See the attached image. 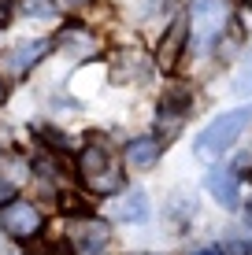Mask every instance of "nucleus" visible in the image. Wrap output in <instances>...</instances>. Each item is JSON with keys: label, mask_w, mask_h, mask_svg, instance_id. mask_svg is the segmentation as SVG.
<instances>
[{"label": "nucleus", "mask_w": 252, "mask_h": 255, "mask_svg": "<svg viewBox=\"0 0 252 255\" xmlns=\"http://www.w3.org/2000/svg\"><path fill=\"white\" fill-rule=\"evenodd\" d=\"M48 48H52V41H45V37L41 41H19L15 52H7V70H11V74H26Z\"/></svg>", "instance_id": "6e6552de"}, {"label": "nucleus", "mask_w": 252, "mask_h": 255, "mask_svg": "<svg viewBox=\"0 0 252 255\" xmlns=\"http://www.w3.org/2000/svg\"><path fill=\"white\" fill-rule=\"evenodd\" d=\"M89 0H59V7H67V11H78V7H85Z\"/></svg>", "instance_id": "f3484780"}, {"label": "nucleus", "mask_w": 252, "mask_h": 255, "mask_svg": "<svg viewBox=\"0 0 252 255\" xmlns=\"http://www.w3.org/2000/svg\"><path fill=\"white\" fill-rule=\"evenodd\" d=\"M134 255H152V252H134Z\"/></svg>", "instance_id": "412c9836"}, {"label": "nucleus", "mask_w": 252, "mask_h": 255, "mask_svg": "<svg viewBox=\"0 0 252 255\" xmlns=\"http://www.w3.org/2000/svg\"><path fill=\"white\" fill-rule=\"evenodd\" d=\"M204 189L212 192V196L219 200L223 207H238V174H234V170H223V166L208 170Z\"/></svg>", "instance_id": "0eeeda50"}, {"label": "nucleus", "mask_w": 252, "mask_h": 255, "mask_svg": "<svg viewBox=\"0 0 252 255\" xmlns=\"http://www.w3.org/2000/svg\"><path fill=\"white\" fill-rule=\"evenodd\" d=\"M186 115H189V93L186 89H171L160 100V111H156V119H160V126H163V137L175 133L182 122H186Z\"/></svg>", "instance_id": "423d86ee"}, {"label": "nucleus", "mask_w": 252, "mask_h": 255, "mask_svg": "<svg viewBox=\"0 0 252 255\" xmlns=\"http://www.w3.org/2000/svg\"><path fill=\"white\" fill-rule=\"evenodd\" d=\"M11 196H15V185H11L7 178H0V207H4L7 200H11Z\"/></svg>", "instance_id": "2eb2a0df"}, {"label": "nucleus", "mask_w": 252, "mask_h": 255, "mask_svg": "<svg viewBox=\"0 0 252 255\" xmlns=\"http://www.w3.org/2000/svg\"><path fill=\"white\" fill-rule=\"evenodd\" d=\"M78 178H82V185L93 192V196H115V192H123L126 178H123V166L115 163V155L108 152V144H97V140H89V144L78 152Z\"/></svg>", "instance_id": "f257e3e1"}, {"label": "nucleus", "mask_w": 252, "mask_h": 255, "mask_svg": "<svg viewBox=\"0 0 252 255\" xmlns=\"http://www.w3.org/2000/svg\"><path fill=\"white\" fill-rule=\"evenodd\" d=\"M26 11H30V15H48L52 7L45 4V0H26Z\"/></svg>", "instance_id": "4468645a"}, {"label": "nucleus", "mask_w": 252, "mask_h": 255, "mask_svg": "<svg viewBox=\"0 0 252 255\" xmlns=\"http://www.w3.org/2000/svg\"><path fill=\"white\" fill-rule=\"evenodd\" d=\"M15 15V0H0V26H7Z\"/></svg>", "instance_id": "ddd939ff"}, {"label": "nucleus", "mask_w": 252, "mask_h": 255, "mask_svg": "<svg viewBox=\"0 0 252 255\" xmlns=\"http://www.w3.org/2000/svg\"><path fill=\"white\" fill-rule=\"evenodd\" d=\"M41 226H45V218L30 200H11V204L0 207V230L11 241H33L41 233Z\"/></svg>", "instance_id": "7ed1b4c3"}, {"label": "nucleus", "mask_w": 252, "mask_h": 255, "mask_svg": "<svg viewBox=\"0 0 252 255\" xmlns=\"http://www.w3.org/2000/svg\"><path fill=\"white\" fill-rule=\"evenodd\" d=\"M37 255H74V252L67 248V244H48V248H41Z\"/></svg>", "instance_id": "dca6fc26"}, {"label": "nucleus", "mask_w": 252, "mask_h": 255, "mask_svg": "<svg viewBox=\"0 0 252 255\" xmlns=\"http://www.w3.org/2000/svg\"><path fill=\"white\" fill-rule=\"evenodd\" d=\"M245 4H249V7H252V0H245Z\"/></svg>", "instance_id": "4be33fe9"}, {"label": "nucleus", "mask_w": 252, "mask_h": 255, "mask_svg": "<svg viewBox=\"0 0 252 255\" xmlns=\"http://www.w3.org/2000/svg\"><path fill=\"white\" fill-rule=\"evenodd\" d=\"M111 215H115L119 222H145V218H149V196H145L141 189H130V192H123V200H115Z\"/></svg>", "instance_id": "1a4fd4ad"}, {"label": "nucleus", "mask_w": 252, "mask_h": 255, "mask_svg": "<svg viewBox=\"0 0 252 255\" xmlns=\"http://www.w3.org/2000/svg\"><path fill=\"white\" fill-rule=\"evenodd\" d=\"M249 122H252V104L215 115V119L201 129V133H197V140H193V155H197V159H204V163H215V159H219V155L234 144V140L245 133Z\"/></svg>", "instance_id": "f03ea898"}, {"label": "nucleus", "mask_w": 252, "mask_h": 255, "mask_svg": "<svg viewBox=\"0 0 252 255\" xmlns=\"http://www.w3.org/2000/svg\"><path fill=\"white\" fill-rule=\"evenodd\" d=\"M238 170H245V174H252V155H241V159H238Z\"/></svg>", "instance_id": "a211bd4d"}, {"label": "nucleus", "mask_w": 252, "mask_h": 255, "mask_svg": "<svg viewBox=\"0 0 252 255\" xmlns=\"http://www.w3.org/2000/svg\"><path fill=\"white\" fill-rule=\"evenodd\" d=\"M234 93L238 96H252V45L241 59V70H238V82H234Z\"/></svg>", "instance_id": "f8f14e48"}, {"label": "nucleus", "mask_w": 252, "mask_h": 255, "mask_svg": "<svg viewBox=\"0 0 252 255\" xmlns=\"http://www.w3.org/2000/svg\"><path fill=\"white\" fill-rule=\"evenodd\" d=\"M223 19H227L223 0H193V11H189V37H193L197 52H204L215 37H219Z\"/></svg>", "instance_id": "20e7f679"}, {"label": "nucleus", "mask_w": 252, "mask_h": 255, "mask_svg": "<svg viewBox=\"0 0 252 255\" xmlns=\"http://www.w3.org/2000/svg\"><path fill=\"white\" fill-rule=\"evenodd\" d=\"M186 41H189V15H182V19H175L167 26V33H163L160 45H156V67H160L163 74H175L178 70Z\"/></svg>", "instance_id": "39448f33"}, {"label": "nucleus", "mask_w": 252, "mask_h": 255, "mask_svg": "<svg viewBox=\"0 0 252 255\" xmlns=\"http://www.w3.org/2000/svg\"><path fill=\"white\" fill-rule=\"evenodd\" d=\"M156 159H160V140L156 137H134L126 144V163L134 170H149V166H156Z\"/></svg>", "instance_id": "9d476101"}, {"label": "nucleus", "mask_w": 252, "mask_h": 255, "mask_svg": "<svg viewBox=\"0 0 252 255\" xmlns=\"http://www.w3.org/2000/svg\"><path fill=\"white\" fill-rule=\"evenodd\" d=\"M108 226L104 222H97V218H82V222H78V230H74V241L82 244L85 252H97V248H104V244H108Z\"/></svg>", "instance_id": "9b49d317"}, {"label": "nucleus", "mask_w": 252, "mask_h": 255, "mask_svg": "<svg viewBox=\"0 0 252 255\" xmlns=\"http://www.w3.org/2000/svg\"><path fill=\"white\" fill-rule=\"evenodd\" d=\"M4 100H7V82L0 78V104H4Z\"/></svg>", "instance_id": "aec40b11"}, {"label": "nucleus", "mask_w": 252, "mask_h": 255, "mask_svg": "<svg viewBox=\"0 0 252 255\" xmlns=\"http://www.w3.org/2000/svg\"><path fill=\"white\" fill-rule=\"evenodd\" d=\"M193 255H227V252H223V248H215V244H212V248H201V252H193Z\"/></svg>", "instance_id": "6ab92c4d"}]
</instances>
